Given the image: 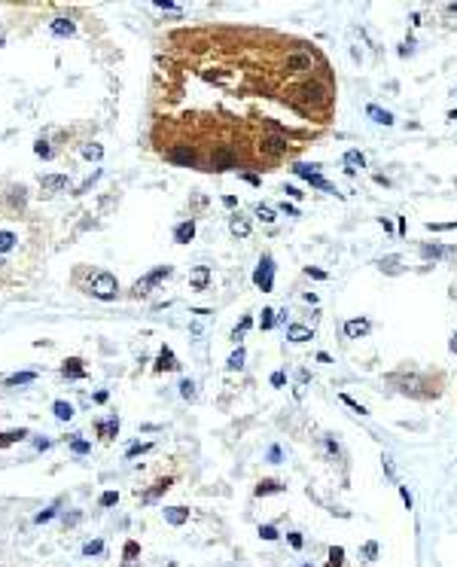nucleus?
Listing matches in <instances>:
<instances>
[{
  "label": "nucleus",
  "instance_id": "f257e3e1",
  "mask_svg": "<svg viewBox=\"0 0 457 567\" xmlns=\"http://www.w3.org/2000/svg\"><path fill=\"white\" fill-rule=\"evenodd\" d=\"M293 101L299 110H314V107H329V92L323 83L317 80H305L296 92H293Z\"/></svg>",
  "mask_w": 457,
  "mask_h": 567
},
{
  "label": "nucleus",
  "instance_id": "f03ea898",
  "mask_svg": "<svg viewBox=\"0 0 457 567\" xmlns=\"http://www.w3.org/2000/svg\"><path fill=\"white\" fill-rule=\"evenodd\" d=\"M253 284H256L262 293H272V290H275V259H272L269 253L259 259V266H256V272H253Z\"/></svg>",
  "mask_w": 457,
  "mask_h": 567
},
{
  "label": "nucleus",
  "instance_id": "7ed1b4c3",
  "mask_svg": "<svg viewBox=\"0 0 457 567\" xmlns=\"http://www.w3.org/2000/svg\"><path fill=\"white\" fill-rule=\"evenodd\" d=\"M116 290H119V284H116V278H113L110 272H98L92 278V284H89V293L98 296V299H113Z\"/></svg>",
  "mask_w": 457,
  "mask_h": 567
},
{
  "label": "nucleus",
  "instance_id": "20e7f679",
  "mask_svg": "<svg viewBox=\"0 0 457 567\" xmlns=\"http://www.w3.org/2000/svg\"><path fill=\"white\" fill-rule=\"evenodd\" d=\"M210 165H213V171H228V168H235L238 165V156H235V149L232 146H216L213 153H210Z\"/></svg>",
  "mask_w": 457,
  "mask_h": 567
},
{
  "label": "nucleus",
  "instance_id": "39448f33",
  "mask_svg": "<svg viewBox=\"0 0 457 567\" xmlns=\"http://www.w3.org/2000/svg\"><path fill=\"white\" fill-rule=\"evenodd\" d=\"M284 64H287V73H308L314 67V55L311 52H290Z\"/></svg>",
  "mask_w": 457,
  "mask_h": 567
},
{
  "label": "nucleus",
  "instance_id": "423d86ee",
  "mask_svg": "<svg viewBox=\"0 0 457 567\" xmlns=\"http://www.w3.org/2000/svg\"><path fill=\"white\" fill-rule=\"evenodd\" d=\"M287 137L284 134H269V137H262V143H259V149L265 156H272V159H278V156H284L287 153Z\"/></svg>",
  "mask_w": 457,
  "mask_h": 567
},
{
  "label": "nucleus",
  "instance_id": "0eeeda50",
  "mask_svg": "<svg viewBox=\"0 0 457 567\" xmlns=\"http://www.w3.org/2000/svg\"><path fill=\"white\" fill-rule=\"evenodd\" d=\"M168 275H171V266H159L156 272H149L146 278H140V281L134 284V290H137V293H149L152 287H156V284H159L162 278H168Z\"/></svg>",
  "mask_w": 457,
  "mask_h": 567
},
{
  "label": "nucleus",
  "instance_id": "6e6552de",
  "mask_svg": "<svg viewBox=\"0 0 457 567\" xmlns=\"http://www.w3.org/2000/svg\"><path fill=\"white\" fill-rule=\"evenodd\" d=\"M168 159L177 162V165H183V168H192L195 165V153L189 146H171L168 149Z\"/></svg>",
  "mask_w": 457,
  "mask_h": 567
},
{
  "label": "nucleus",
  "instance_id": "1a4fd4ad",
  "mask_svg": "<svg viewBox=\"0 0 457 567\" xmlns=\"http://www.w3.org/2000/svg\"><path fill=\"white\" fill-rule=\"evenodd\" d=\"M369 332H372V323H369L366 317H354V320L345 323V335H348V338H363V335H369Z\"/></svg>",
  "mask_w": 457,
  "mask_h": 567
},
{
  "label": "nucleus",
  "instance_id": "9d476101",
  "mask_svg": "<svg viewBox=\"0 0 457 567\" xmlns=\"http://www.w3.org/2000/svg\"><path fill=\"white\" fill-rule=\"evenodd\" d=\"M228 232H232L235 238H247L250 235V220L241 217V214H232L228 217Z\"/></svg>",
  "mask_w": 457,
  "mask_h": 567
},
{
  "label": "nucleus",
  "instance_id": "9b49d317",
  "mask_svg": "<svg viewBox=\"0 0 457 567\" xmlns=\"http://www.w3.org/2000/svg\"><path fill=\"white\" fill-rule=\"evenodd\" d=\"M40 186H43V193H61V189H67V177L64 174H46V177H40Z\"/></svg>",
  "mask_w": 457,
  "mask_h": 567
},
{
  "label": "nucleus",
  "instance_id": "f8f14e48",
  "mask_svg": "<svg viewBox=\"0 0 457 567\" xmlns=\"http://www.w3.org/2000/svg\"><path fill=\"white\" fill-rule=\"evenodd\" d=\"M189 284H192V290H204L210 284V269L207 266H195L192 272H189Z\"/></svg>",
  "mask_w": 457,
  "mask_h": 567
},
{
  "label": "nucleus",
  "instance_id": "ddd939ff",
  "mask_svg": "<svg viewBox=\"0 0 457 567\" xmlns=\"http://www.w3.org/2000/svg\"><path fill=\"white\" fill-rule=\"evenodd\" d=\"M192 238H195V223H192V220H183L177 229H174V241H177V244H189Z\"/></svg>",
  "mask_w": 457,
  "mask_h": 567
},
{
  "label": "nucleus",
  "instance_id": "4468645a",
  "mask_svg": "<svg viewBox=\"0 0 457 567\" xmlns=\"http://www.w3.org/2000/svg\"><path fill=\"white\" fill-rule=\"evenodd\" d=\"M366 116H369L372 122H378V125H393V113H390V110H381V107H375V104L366 107Z\"/></svg>",
  "mask_w": 457,
  "mask_h": 567
},
{
  "label": "nucleus",
  "instance_id": "2eb2a0df",
  "mask_svg": "<svg viewBox=\"0 0 457 567\" xmlns=\"http://www.w3.org/2000/svg\"><path fill=\"white\" fill-rule=\"evenodd\" d=\"M287 338H290V342H296V345H302V342H308V338H314V332H311L308 326L290 323V326H287Z\"/></svg>",
  "mask_w": 457,
  "mask_h": 567
},
{
  "label": "nucleus",
  "instance_id": "dca6fc26",
  "mask_svg": "<svg viewBox=\"0 0 457 567\" xmlns=\"http://www.w3.org/2000/svg\"><path fill=\"white\" fill-rule=\"evenodd\" d=\"M341 162H345V168H348L351 174H357V171H363V168H366V159H363V153H360V149H348Z\"/></svg>",
  "mask_w": 457,
  "mask_h": 567
},
{
  "label": "nucleus",
  "instance_id": "f3484780",
  "mask_svg": "<svg viewBox=\"0 0 457 567\" xmlns=\"http://www.w3.org/2000/svg\"><path fill=\"white\" fill-rule=\"evenodd\" d=\"M293 174L302 177V180H311V177L320 174V165H317V162H311V165H308V162H296V165H293Z\"/></svg>",
  "mask_w": 457,
  "mask_h": 567
},
{
  "label": "nucleus",
  "instance_id": "a211bd4d",
  "mask_svg": "<svg viewBox=\"0 0 457 567\" xmlns=\"http://www.w3.org/2000/svg\"><path fill=\"white\" fill-rule=\"evenodd\" d=\"M119 433V418H107V421H98V436L104 439H113Z\"/></svg>",
  "mask_w": 457,
  "mask_h": 567
},
{
  "label": "nucleus",
  "instance_id": "6ab92c4d",
  "mask_svg": "<svg viewBox=\"0 0 457 567\" xmlns=\"http://www.w3.org/2000/svg\"><path fill=\"white\" fill-rule=\"evenodd\" d=\"M454 250L451 247H439V244H424L421 247V256L424 259H442V256H451Z\"/></svg>",
  "mask_w": 457,
  "mask_h": 567
},
{
  "label": "nucleus",
  "instance_id": "aec40b11",
  "mask_svg": "<svg viewBox=\"0 0 457 567\" xmlns=\"http://www.w3.org/2000/svg\"><path fill=\"white\" fill-rule=\"evenodd\" d=\"M186 518H189V509H186V506H168V509H165V521H168V524H183Z\"/></svg>",
  "mask_w": 457,
  "mask_h": 567
},
{
  "label": "nucleus",
  "instance_id": "412c9836",
  "mask_svg": "<svg viewBox=\"0 0 457 567\" xmlns=\"http://www.w3.org/2000/svg\"><path fill=\"white\" fill-rule=\"evenodd\" d=\"M49 28H52V34H55V37H70V34L76 31L70 19H55V22H52Z\"/></svg>",
  "mask_w": 457,
  "mask_h": 567
},
{
  "label": "nucleus",
  "instance_id": "4be33fe9",
  "mask_svg": "<svg viewBox=\"0 0 457 567\" xmlns=\"http://www.w3.org/2000/svg\"><path fill=\"white\" fill-rule=\"evenodd\" d=\"M52 412H55V418H58V421H70V418H73V406L64 403V400H55Z\"/></svg>",
  "mask_w": 457,
  "mask_h": 567
},
{
  "label": "nucleus",
  "instance_id": "5701e85b",
  "mask_svg": "<svg viewBox=\"0 0 457 567\" xmlns=\"http://www.w3.org/2000/svg\"><path fill=\"white\" fill-rule=\"evenodd\" d=\"M61 372L67 375V378H83L86 372H83V366H80V360H76V357H70L64 366H61Z\"/></svg>",
  "mask_w": 457,
  "mask_h": 567
},
{
  "label": "nucleus",
  "instance_id": "b1692460",
  "mask_svg": "<svg viewBox=\"0 0 457 567\" xmlns=\"http://www.w3.org/2000/svg\"><path fill=\"white\" fill-rule=\"evenodd\" d=\"M275 491H284V485L275 482V479H265V482L256 485V494H259V497H262V494H275Z\"/></svg>",
  "mask_w": 457,
  "mask_h": 567
},
{
  "label": "nucleus",
  "instance_id": "393cba45",
  "mask_svg": "<svg viewBox=\"0 0 457 567\" xmlns=\"http://www.w3.org/2000/svg\"><path fill=\"white\" fill-rule=\"evenodd\" d=\"M25 436H28V430H25V427L10 430V433H0V448H4V445H13V442H19V439H25Z\"/></svg>",
  "mask_w": 457,
  "mask_h": 567
},
{
  "label": "nucleus",
  "instance_id": "a878e982",
  "mask_svg": "<svg viewBox=\"0 0 457 567\" xmlns=\"http://www.w3.org/2000/svg\"><path fill=\"white\" fill-rule=\"evenodd\" d=\"M34 378H37L34 372H19V375H10V378H7V385H10V388H19V385H31Z\"/></svg>",
  "mask_w": 457,
  "mask_h": 567
},
{
  "label": "nucleus",
  "instance_id": "bb28decb",
  "mask_svg": "<svg viewBox=\"0 0 457 567\" xmlns=\"http://www.w3.org/2000/svg\"><path fill=\"white\" fill-rule=\"evenodd\" d=\"M250 326H253V317H250V314H247V317H241V323L232 329V338H235V342H241V338L247 335V329H250Z\"/></svg>",
  "mask_w": 457,
  "mask_h": 567
},
{
  "label": "nucleus",
  "instance_id": "cd10ccee",
  "mask_svg": "<svg viewBox=\"0 0 457 567\" xmlns=\"http://www.w3.org/2000/svg\"><path fill=\"white\" fill-rule=\"evenodd\" d=\"M180 363L174 360V354H171V348H162V354H159V369H177Z\"/></svg>",
  "mask_w": 457,
  "mask_h": 567
},
{
  "label": "nucleus",
  "instance_id": "c85d7f7f",
  "mask_svg": "<svg viewBox=\"0 0 457 567\" xmlns=\"http://www.w3.org/2000/svg\"><path fill=\"white\" fill-rule=\"evenodd\" d=\"M83 156H86L89 162H98V159L104 156V146H101V143H89V146H83Z\"/></svg>",
  "mask_w": 457,
  "mask_h": 567
},
{
  "label": "nucleus",
  "instance_id": "c756f323",
  "mask_svg": "<svg viewBox=\"0 0 457 567\" xmlns=\"http://www.w3.org/2000/svg\"><path fill=\"white\" fill-rule=\"evenodd\" d=\"M244 360H247V354H244V348L238 345V351H232V357H228V363H225V366H228V369H241V366H244Z\"/></svg>",
  "mask_w": 457,
  "mask_h": 567
},
{
  "label": "nucleus",
  "instance_id": "7c9ffc66",
  "mask_svg": "<svg viewBox=\"0 0 457 567\" xmlns=\"http://www.w3.org/2000/svg\"><path fill=\"white\" fill-rule=\"evenodd\" d=\"M341 561H345V549H341V546H332V549H329V561H326V567H341Z\"/></svg>",
  "mask_w": 457,
  "mask_h": 567
},
{
  "label": "nucleus",
  "instance_id": "2f4dec72",
  "mask_svg": "<svg viewBox=\"0 0 457 567\" xmlns=\"http://www.w3.org/2000/svg\"><path fill=\"white\" fill-rule=\"evenodd\" d=\"M16 247V235L10 232V229H4L0 232V253H7V250H13Z\"/></svg>",
  "mask_w": 457,
  "mask_h": 567
},
{
  "label": "nucleus",
  "instance_id": "473e14b6",
  "mask_svg": "<svg viewBox=\"0 0 457 567\" xmlns=\"http://www.w3.org/2000/svg\"><path fill=\"white\" fill-rule=\"evenodd\" d=\"M308 183H311V186H314V189H323V193H332V196H335V193H338V189H335V186H332V183H329V180H323V177H320V174H317V177H311V180H308Z\"/></svg>",
  "mask_w": 457,
  "mask_h": 567
},
{
  "label": "nucleus",
  "instance_id": "72a5a7b5",
  "mask_svg": "<svg viewBox=\"0 0 457 567\" xmlns=\"http://www.w3.org/2000/svg\"><path fill=\"white\" fill-rule=\"evenodd\" d=\"M180 397H183V400H195V382L183 378V382H180Z\"/></svg>",
  "mask_w": 457,
  "mask_h": 567
},
{
  "label": "nucleus",
  "instance_id": "f704fd0d",
  "mask_svg": "<svg viewBox=\"0 0 457 567\" xmlns=\"http://www.w3.org/2000/svg\"><path fill=\"white\" fill-rule=\"evenodd\" d=\"M275 320H278V317H275V308H262V317H259V326H262V329H272Z\"/></svg>",
  "mask_w": 457,
  "mask_h": 567
},
{
  "label": "nucleus",
  "instance_id": "c9c22d12",
  "mask_svg": "<svg viewBox=\"0 0 457 567\" xmlns=\"http://www.w3.org/2000/svg\"><path fill=\"white\" fill-rule=\"evenodd\" d=\"M70 451H73V455H89V451H92V442H86V439H73V442H70Z\"/></svg>",
  "mask_w": 457,
  "mask_h": 567
},
{
  "label": "nucleus",
  "instance_id": "e433bc0d",
  "mask_svg": "<svg viewBox=\"0 0 457 567\" xmlns=\"http://www.w3.org/2000/svg\"><path fill=\"white\" fill-rule=\"evenodd\" d=\"M259 537L272 543V540H278L281 534H278V527H275V524H262V527H259Z\"/></svg>",
  "mask_w": 457,
  "mask_h": 567
},
{
  "label": "nucleus",
  "instance_id": "4c0bfd02",
  "mask_svg": "<svg viewBox=\"0 0 457 567\" xmlns=\"http://www.w3.org/2000/svg\"><path fill=\"white\" fill-rule=\"evenodd\" d=\"M10 202H13L16 208L25 205V186H13V189H10Z\"/></svg>",
  "mask_w": 457,
  "mask_h": 567
},
{
  "label": "nucleus",
  "instance_id": "58836bf2",
  "mask_svg": "<svg viewBox=\"0 0 457 567\" xmlns=\"http://www.w3.org/2000/svg\"><path fill=\"white\" fill-rule=\"evenodd\" d=\"M104 552V543L101 540H89L86 546H83V555H101Z\"/></svg>",
  "mask_w": 457,
  "mask_h": 567
},
{
  "label": "nucleus",
  "instance_id": "ea45409f",
  "mask_svg": "<svg viewBox=\"0 0 457 567\" xmlns=\"http://www.w3.org/2000/svg\"><path fill=\"white\" fill-rule=\"evenodd\" d=\"M256 217H259L262 223H275V211L265 208V205H256Z\"/></svg>",
  "mask_w": 457,
  "mask_h": 567
},
{
  "label": "nucleus",
  "instance_id": "a19ab883",
  "mask_svg": "<svg viewBox=\"0 0 457 567\" xmlns=\"http://www.w3.org/2000/svg\"><path fill=\"white\" fill-rule=\"evenodd\" d=\"M116 503H119L116 491H104V494H101V506H116Z\"/></svg>",
  "mask_w": 457,
  "mask_h": 567
},
{
  "label": "nucleus",
  "instance_id": "79ce46f5",
  "mask_svg": "<svg viewBox=\"0 0 457 567\" xmlns=\"http://www.w3.org/2000/svg\"><path fill=\"white\" fill-rule=\"evenodd\" d=\"M34 153H37V156H43V159H49V156H52V149H49L46 140H37V143H34Z\"/></svg>",
  "mask_w": 457,
  "mask_h": 567
},
{
  "label": "nucleus",
  "instance_id": "37998d69",
  "mask_svg": "<svg viewBox=\"0 0 457 567\" xmlns=\"http://www.w3.org/2000/svg\"><path fill=\"white\" fill-rule=\"evenodd\" d=\"M168 485H171V479H162V482H159V485H156V488H152V491H149V494H146V500H152V497H159V494H162V491H168Z\"/></svg>",
  "mask_w": 457,
  "mask_h": 567
},
{
  "label": "nucleus",
  "instance_id": "c03bdc74",
  "mask_svg": "<svg viewBox=\"0 0 457 567\" xmlns=\"http://www.w3.org/2000/svg\"><path fill=\"white\" fill-rule=\"evenodd\" d=\"M381 269H387V272H399V259H396V256L381 259Z\"/></svg>",
  "mask_w": 457,
  "mask_h": 567
},
{
  "label": "nucleus",
  "instance_id": "a18cd8bd",
  "mask_svg": "<svg viewBox=\"0 0 457 567\" xmlns=\"http://www.w3.org/2000/svg\"><path fill=\"white\" fill-rule=\"evenodd\" d=\"M341 403H345V406H351V409H354V412H360V415H366V406H360V403H357V400H351L348 394H341Z\"/></svg>",
  "mask_w": 457,
  "mask_h": 567
},
{
  "label": "nucleus",
  "instance_id": "49530a36",
  "mask_svg": "<svg viewBox=\"0 0 457 567\" xmlns=\"http://www.w3.org/2000/svg\"><path fill=\"white\" fill-rule=\"evenodd\" d=\"M375 555H378V543H366V546H363V558H366V561H372Z\"/></svg>",
  "mask_w": 457,
  "mask_h": 567
},
{
  "label": "nucleus",
  "instance_id": "de8ad7c7",
  "mask_svg": "<svg viewBox=\"0 0 457 567\" xmlns=\"http://www.w3.org/2000/svg\"><path fill=\"white\" fill-rule=\"evenodd\" d=\"M143 451H149V442H137V445H131V448H128V458L143 455Z\"/></svg>",
  "mask_w": 457,
  "mask_h": 567
},
{
  "label": "nucleus",
  "instance_id": "09e8293b",
  "mask_svg": "<svg viewBox=\"0 0 457 567\" xmlns=\"http://www.w3.org/2000/svg\"><path fill=\"white\" fill-rule=\"evenodd\" d=\"M49 518H55V509H43V512H37V524H43V521H49Z\"/></svg>",
  "mask_w": 457,
  "mask_h": 567
},
{
  "label": "nucleus",
  "instance_id": "8fccbe9b",
  "mask_svg": "<svg viewBox=\"0 0 457 567\" xmlns=\"http://www.w3.org/2000/svg\"><path fill=\"white\" fill-rule=\"evenodd\" d=\"M272 385H275V388H284V385H287V375H284V372H275V375H272Z\"/></svg>",
  "mask_w": 457,
  "mask_h": 567
},
{
  "label": "nucleus",
  "instance_id": "3c124183",
  "mask_svg": "<svg viewBox=\"0 0 457 567\" xmlns=\"http://www.w3.org/2000/svg\"><path fill=\"white\" fill-rule=\"evenodd\" d=\"M269 461H272V464H281V448H278V445L269 448Z\"/></svg>",
  "mask_w": 457,
  "mask_h": 567
},
{
  "label": "nucleus",
  "instance_id": "603ef678",
  "mask_svg": "<svg viewBox=\"0 0 457 567\" xmlns=\"http://www.w3.org/2000/svg\"><path fill=\"white\" fill-rule=\"evenodd\" d=\"M156 7H159V10H168V13H177V7L171 4V0H156Z\"/></svg>",
  "mask_w": 457,
  "mask_h": 567
},
{
  "label": "nucleus",
  "instance_id": "864d4df0",
  "mask_svg": "<svg viewBox=\"0 0 457 567\" xmlns=\"http://www.w3.org/2000/svg\"><path fill=\"white\" fill-rule=\"evenodd\" d=\"M305 275H311V278H317V281H323V278H326V272H320V269H311V266L305 269Z\"/></svg>",
  "mask_w": 457,
  "mask_h": 567
},
{
  "label": "nucleus",
  "instance_id": "5fc2aeb1",
  "mask_svg": "<svg viewBox=\"0 0 457 567\" xmlns=\"http://www.w3.org/2000/svg\"><path fill=\"white\" fill-rule=\"evenodd\" d=\"M134 555H137V543H125V558L131 561Z\"/></svg>",
  "mask_w": 457,
  "mask_h": 567
},
{
  "label": "nucleus",
  "instance_id": "6e6d98bb",
  "mask_svg": "<svg viewBox=\"0 0 457 567\" xmlns=\"http://www.w3.org/2000/svg\"><path fill=\"white\" fill-rule=\"evenodd\" d=\"M281 211H284V214H287V217H299V211H296V208H293V205H287V202H284V205H281Z\"/></svg>",
  "mask_w": 457,
  "mask_h": 567
},
{
  "label": "nucleus",
  "instance_id": "4d7b16f0",
  "mask_svg": "<svg viewBox=\"0 0 457 567\" xmlns=\"http://www.w3.org/2000/svg\"><path fill=\"white\" fill-rule=\"evenodd\" d=\"M290 537V543H293V549H302V534H287Z\"/></svg>",
  "mask_w": 457,
  "mask_h": 567
},
{
  "label": "nucleus",
  "instance_id": "13d9d810",
  "mask_svg": "<svg viewBox=\"0 0 457 567\" xmlns=\"http://www.w3.org/2000/svg\"><path fill=\"white\" fill-rule=\"evenodd\" d=\"M399 494H402V500H405V506L411 509V494H408V488H402V485H399Z\"/></svg>",
  "mask_w": 457,
  "mask_h": 567
},
{
  "label": "nucleus",
  "instance_id": "bf43d9fd",
  "mask_svg": "<svg viewBox=\"0 0 457 567\" xmlns=\"http://www.w3.org/2000/svg\"><path fill=\"white\" fill-rule=\"evenodd\" d=\"M284 193H287L290 199H302V193H299V189H296V186H287V189H284Z\"/></svg>",
  "mask_w": 457,
  "mask_h": 567
},
{
  "label": "nucleus",
  "instance_id": "052dcab7",
  "mask_svg": "<svg viewBox=\"0 0 457 567\" xmlns=\"http://www.w3.org/2000/svg\"><path fill=\"white\" fill-rule=\"evenodd\" d=\"M241 177H244V180H247V183H253V186H259V183H262V180H259V177H256V174H241Z\"/></svg>",
  "mask_w": 457,
  "mask_h": 567
},
{
  "label": "nucleus",
  "instance_id": "680f3d73",
  "mask_svg": "<svg viewBox=\"0 0 457 567\" xmlns=\"http://www.w3.org/2000/svg\"><path fill=\"white\" fill-rule=\"evenodd\" d=\"M222 202H225V208H235V205H238V199H235V196H225Z\"/></svg>",
  "mask_w": 457,
  "mask_h": 567
},
{
  "label": "nucleus",
  "instance_id": "e2e57ef3",
  "mask_svg": "<svg viewBox=\"0 0 457 567\" xmlns=\"http://www.w3.org/2000/svg\"><path fill=\"white\" fill-rule=\"evenodd\" d=\"M448 348H451V354H457V332L451 335V345H448Z\"/></svg>",
  "mask_w": 457,
  "mask_h": 567
},
{
  "label": "nucleus",
  "instance_id": "0e129e2a",
  "mask_svg": "<svg viewBox=\"0 0 457 567\" xmlns=\"http://www.w3.org/2000/svg\"><path fill=\"white\" fill-rule=\"evenodd\" d=\"M448 10H451V13H457V4H451V7H448Z\"/></svg>",
  "mask_w": 457,
  "mask_h": 567
},
{
  "label": "nucleus",
  "instance_id": "69168bd1",
  "mask_svg": "<svg viewBox=\"0 0 457 567\" xmlns=\"http://www.w3.org/2000/svg\"><path fill=\"white\" fill-rule=\"evenodd\" d=\"M302 567H314V564H302Z\"/></svg>",
  "mask_w": 457,
  "mask_h": 567
},
{
  "label": "nucleus",
  "instance_id": "338daca9",
  "mask_svg": "<svg viewBox=\"0 0 457 567\" xmlns=\"http://www.w3.org/2000/svg\"><path fill=\"white\" fill-rule=\"evenodd\" d=\"M0 266H4V259H0Z\"/></svg>",
  "mask_w": 457,
  "mask_h": 567
},
{
  "label": "nucleus",
  "instance_id": "774afa93",
  "mask_svg": "<svg viewBox=\"0 0 457 567\" xmlns=\"http://www.w3.org/2000/svg\"><path fill=\"white\" fill-rule=\"evenodd\" d=\"M454 95H457V92H454Z\"/></svg>",
  "mask_w": 457,
  "mask_h": 567
}]
</instances>
